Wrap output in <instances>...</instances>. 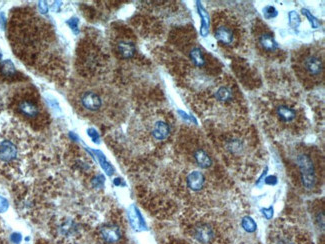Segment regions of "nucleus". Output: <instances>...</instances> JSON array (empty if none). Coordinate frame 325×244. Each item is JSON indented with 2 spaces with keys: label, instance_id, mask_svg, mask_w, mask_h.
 <instances>
[{
  "label": "nucleus",
  "instance_id": "20",
  "mask_svg": "<svg viewBox=\"0 0 325 244\" xmlns=\"http://www.w3.org/2000/svg\"><path fill=\"white\" fill-rule=\"evenodd\" d=\"M95 153L97 154V157H98V160L102 166V168L106 171V173L108 175H111L113 173V167L110 165V163H108L105 156L100 152V151H95Z\"/></svg>",
  "mask_w": 325,
  "mask_h": 244
},
{
  "label": "nucleus",
  "instance_id": "12",
  "mask_svg": "<svg viewBox=\"0 0 325 244\" xmlns=\"http://www.w3.org/2000/svg\"><path fill=\"white\" fill-rule=\"evenodd\" d=\"M59 233L62 237L67 238V239H72L77 236L78 234V229H77V224L74 223L71 220H67L63 222L60 227H59Z\"/></svg>",
  "mask_w": 325,
  "mask_h": 244
},
{
  "label": "nucleus",
  "instance_id": "14",
  "mask_svg": "<svg viewBox=\"0 0 325 244\" xmlns=\"http://www.w3.org/2000/svg\"><path fill=\"white\" fill-rule=\"evenodd\" d=\"M259 44L262 46L263 49L267 52H273L277 48V43L272 37V35L264 33L259 36Z\"/></svg>",
  "mask_w": 325,
  "mask_h": 244
},
{
  "label": "nucleus",
  "instance_id": "32",
  "mask_svg": "<svg viewBox=\"0 0 325 244\" xmlns=\"http://www.w3.org/2000/svg\"><path fill=\"white\" fill-rule=\"evenodd\" d=\"M38 7H39V10H40L41 13H46L47 10H48L47 4H46V2H44V1H40L39 4H38Z\"/></svg>",
  "mask_w": 325,
  "mask_h": 244
},
{
  "label": "nucleus",
  "instance_id": "10",
  "mask_svg": "<svg viewBox=\"0 0 325 244\" xmlns=\"http://www.w3.org/2000/svg\"><path fill=\"white\" fill-rule=\"evenodd\" d=\"M205 182H206V180H205L203 173L200 171H197V170L191 171L186 177L187 186L193 192H198V191L202 190L205 186Z\"/></svg>",
  "mask_w": 325,
  "mask_h": 244
},
{
  "label": "nucleus",
  "instance_id": "5",
  "mask_svg": "<svg viewBox=\"0 0 325 244\" xmlns=\"http://www.w3.org/2000/svg\"><path fill=\"white\" fill-rule=\"evenodd\" d=\"M18 155V148L11 140L5 139L0 142V161L3 163L13 162Z\"/></svg>",
  "mask_w": 325,
  "mask_h": 244
},
{
  "label": "nucleus",
  "instance_id": "18",
  "mask_svg": "<svg viewBox=\"0 0 325 244\" xmlns=\"http://www.w3.org/2000/svg\"><path fill=\"white\" fill-rule=\"evenodd\" d=\"M190 57L193 63L198 67H202L205 64V57L199 48H193L190 52Z\"/></svg>",
  "mask_w": 325,
  "mask_h": 244
},
{
  "label": "nucleus",
  "instance_id": "8",
  "mask_svg": "<svg viewBox=\"0 0 325 244\" xmlns=\"http://www.w3.org/2000/svg\"><path fill=\"white\" fill-rule=\"evenodd\" d=\"M80 100L82 106L90 111H96L102 105V100L100 98V96L93 91H87L83 93Z\"/></svg>",
  "mask_w": 325,
  "mask_h": 244
},
{
  "label": "nucleus",
  "instance_id": "11",
  "mask_svg": "<svg viewBox=\"0 0 325 244\" xmlns=\"http://www.w3.org/2000/svg\"><path fill=\"white\" fill-rule=\"evenodd\" d=\"M192 155H193L195 162L201 168H209L213 164L211 156L208 154V152L204 148H196L193 151Z\"/></svg>",
  "mask_w": 325,
  "mask_h": 244
},
{
  "label": "nucleus",
  "instance_id": "29",
  "mask_svg": "<svg viewBox=\"0 0 325 244\" xmlns=\"http://www.w3.org/2000/svg\"><path fill=\"white\" fill-rule=\"evenodd\" d=\"M87 133H88V135L90 136V138L92 139V141H94L95 143H98L99 141V135H98V133H97V131L95 130V129H93V128H89L88 130H87Z\"/></svg>",
  "mask_w": 325,
  "mask_h": 244
},
{
  "label": "nucleus",
  "instance_id": "2",
  "mask_svg": "<svg viewBox=\"0 0 325 244\" xmlns=\"http://www.w3.org/2000/svg\"><path fill=\"white\" fill-rule=\"evenodd\" d=\"M297 166L300 171V177L304 188L312 189L314 188L317 178L314 162L308 154H299L296 159Z\"/></svg>",
  "mask_w": 325,
  "mask_h": 244
},
{
  "label": "nucleus",
  "instance_id": "25",
  "mask_svg": "<svg viewBox=\"0 0 325 244\" xmlns=\"http://www.w3.org/2000/svg\"><path fill=\"white\" fill-rule=\"evenodd\" d=\"M78 23H79L78 18H71L67 21V24L69 25V27L74 33H78Z\"/></svg>",
  "mask_w": 325,
  "mask_h": 244
},
{
  "label": "nucleus",
  "instance_id": "9",
  "mask_svg": "<svg viewBox=\"0 0 325 244\" xmlns=\"http://www.w3.org/2000/svg\"><path fill=\"white\" fill-rule=\"evenodd\" d=\"M214 36L217 41L224 45H231L234 41L233 30L227 25H219L215 28Z\"/></svg>",
  "mask_w": 325,
  "mask_h": 244
},
{
  "label": "nucleus",
  "instance_id": "28",
  "mask_svg": "<svg viewBox=\"0 0 325 244\" xmlns=\"http://www.w3.org/2000/svg\"><path fill=\"white\" fill-rule=\"evenodd\" d=\"M8 201L2 197V196H0V213H3L5 212L7 209H8Z\"/></svg>",
  "mask_w": 325,
  "mask_h": 244
},
{
  "label": "nucleus",
  "instance_id": "1",
  "mask_svg": "<svg viewBox=\"0 0 325 244\" xmlns=\"http://www.w3.org/2000/svg\"><path fill=\"white\" fill-rule=\"evenodd\" d=\"M188 234L195 244H223L221 235L209 221H196L188 229Z\"/></svg>",
  "mask_w": 325,
  "mask_h": 244
},
{
  "label": "nucleus",
  "instance_id": "13",
  "mask_svg": "<svg viewBox=\"0 0 325 244\" xmlns=\"http://www.w3.org/2000/svg\"><path fill=\"white\" fill-rule=\"evenodd\" d=\"M169 126L163 121H158L155 123L152 129V135L157 140H164L169 135Z\"/></svg>",
  "mask_w": 325,
  "mask_h": 244
},
{
  "label": "nucleus",
  "instance_id": "21",
  "mask_svg": "<svg viewBox=\"0 0 325 244\" xmlns=\"http://www.w3.org/2000/svg\"><path fill=\"white\" fill-rule=\"evenodd\" d=\"M242 227L247 231V232H254L257 228V225L255 223V221L249 217V216H246L242 219Z\"/></svg>",
  "mask_w": 325,
  "mask_h": 244
},
{
  "label": "nucleus",
  "instance_id": "23",
  "mask_svg": "<svg viewBox=\"0 0 325 244\" xmlns=\"http://www.w3.org/2000/svg\"><path fill=\"white\" fill-rule=\"evenodd\" d=\"M199 11H200L201 16H202V18H203V20H202V29H201V34H202L203 36H205V35L207 34V32H208V16H207V14L205 13V11L203 10L202 7L199 8Z\"/></svg>",
  "mask_w": 325,
  "mask_h": 244
},
{
  "label": "nucleus",
  "instance_id": "27",
  "mask_svg": "<svg viewBox=\"0 0 325 244\" xmlns=\"http://www.w3.org/2000/svg\"><path fill=\"white\" fill-rule=\"evenodd\" d=\"M104 183V177L102 175H97L96 177L93 178V181H92V184L94 187L96 188H100Z\"/></svg>",
  "mask_w": 325,
  "mask_h": 244
},
{
  "label": "nucleus",
  "instance_id": "30",
  "mask_svg": "<svg viewBox=\"0 0 325 244\" xmlns=\"http://www.w3.org/2000/svg\"><path fill=\"white\" fill-rule=\"evenodd\" d=\"M302 11H303V13H304V14H305V15H306V16H307L309 19H310V22H311V24H312L314 27H317V26H318V22H317V20H316V19H315V18H314V17H313V16H312V15H311V14H310V13H309L307 10H304V9H303Z\"/></svg>",
  "mask_w": 325,
  "mask_h": 244
},
{
  "label": "nucleus",
  "instance_id": "26",
  "mask_svg": "<svg viewBox=\"0 0 325 244\" xmlns=\"http://www.w3.org/2000/svg\"><path fill=\"white\" fill-rule=\"evenodd\" d=\"M289 17H290V23L294 26H298L299 23H300V18L298 16L297 13H295L294 11H292L290 14H289Z\"/></svg>",
  "mask_w": 325,
  "mask_h": 244
},
{
  "label": "nucleus",
  "instance_id": "4",
  "mask_svg": "<svg viewBox=\"0 0 325 244\" xmlns=\"http://www.w3.org/2000/svg\"><path fill=\"white\" fill-rule=\"evenodd\" d=\"M99 237L103 244H120L123 233L117 224L107 223L100 227Z\"/></svg>",
  "mask_w": 325,
  "mask_h": 244
},
{
  "label": "nucleus",
  "instance_id": "16",
  "mask_svg": "<svg viewBox=\"0 0 325 244\" xmlns=\"http://www.w3.org/2000/svg\"><path fill=\"white\" fill-rule=\"evenodd\" d=\"M117 49L123 58H130L135 53L134 44L127 41H120L117 45Z\"/></svg>",
  "mask_w": 325,
  "mask_h": 244
},
{
  "label": "nucleus",
  "instance_id": "7",
  "mask_svg": "<svg viewBox=\"0 0 325 244\" xmlns=\"http://www.w3.org/2000/svg\"><path fill=\"white\" fill-rule=\"evenodd\" d=\"M18 112L27 118H35L39 115V106L30 98H22L17 103Z\"/></svg>",
  "mask_w": 325,
  "mask_h": 244
},
{
  "label": "nucleus",
  "instance_id": "24",
  "mask_svg": "<svg viewBox=\"0 0 325 244\" xmlns=\"http://www.w3.org/2000/svg\"><path fill=\"white\" fill-rule=\"evenodd\" d=\"M264 12V15H265V17L266 18H271V17H274V16H276V14H277V12H276V10L274 9V7H272V6H267V7H265V9L263 10Z\"/></svg>",
  "mask_w": 325,
  "mask_h": 244
},
{
  "label": "nucleus",
  "instance_id": "31",
  "mask_svg": "<svg viewBox=\"0 0 325 244\" xmlns=\"http://www.w3.org/2000/svg\"><path fill=\"white\" fill-rule=\"evenodd\" d=\"M21 239H22V237H21V234H19V233H13L11 235V241L15 244H19L21 242Z\"/></svg>",
  "mask_w": 325,
  "mask_h": 244
},
{
  "label": "nucleus",
  "instance_id": "3",
  "mask_svg": "<svg viewBox=\"0 0 325 244\" xmlns=\"http://www.w3.org/2000/svg\"><path fill=\"white\" fill-rule=\"evenodd\" d=\"M268 242L269 244H304L303 238L299 237L293 230L287 228L271 230Z\"/></svg>",
  "mask_w": 325,
  "mask_h": 244
},
{
  "label": "nucleus",
  "instance_id": "17",
  "mask_svg": "<svg viewBox=\"0 0 325 244\" xmlns=\"http://www.w3.org/2000/svg\"><path fill=\"white\" fill-rule=\"evenodd\" d=\"M216 99L221 102H226L232 99V90L227 86L220 87L215 94Z\"/></svg>",
  "mask_w": 325,
  "mask_h": 244
},
{
  "label": "nucleus",
  "instance_id": "15",
  "mask_svg": "<svg viewBox=\"0 0 325 244\" xmlns=\"http://www.w3.org/2000/svg\"><path fill=\"white\" fill-rule=\"evenodd\" d=\"M278 117L283 122H291L296 118V111L293 108H290L286 105H281L277 108L276 111Z\"/></svg>",
  "mask_w": 325,
  "mask_h": 244
},
{
  "label": "nucleus",
  "instance_id": "6",
  "mask_svg": "<svg viewBox=\"0 0 325 244\" xmlns=\"http://www.w3.org/2000/svg\"><path fill=\"white\" fill-rule=\"evenodd\" d=\"M303 68L309 76L318 77L323 72V62L317 55H307L303 61Z\"/></svg>",
  "mask_w": 325,
  "mask_h": 244
},
{
  "label": "nucleus",
  "instance_id": "33",
  "mask_svg": "<svg viewBox=\"0 0 325 244\" xmlns=\"http://www.w3.org/2000/svg\"><path fill=\"white\" fill-rule=\"evenodd\" d=\"M272 211H273V209L271 207H270L269 209H264L263 210V214H265L267 218H270V217L272 216Z\"/></svg>",
  "mask_w": 325,
  "mask_h": 244
},
{
  "label": "nucleus",
  "instance_id": "19",
  "mask_svg": "<svg viewBox=\"0 0 325 244\" xmlns=\"http://www.w3.org/2000/svg\"><path fill=\"white\" fill-rule=\"evenodd\" d=\"M1 72L4 76H13L16 73V69L10 60H5L1 64Z\"/></svg>",
  "mask_w": 325,
  "mask_h": 244
},
{
  "label": "nucleus",
  "instance_id": "22",
  "mask_svg": "<svg viewBox=\"0 0 325 244\" xmlns=\"http://www.w3.org/2000/svg\"><path fill=\"white\" fill-rule=\"evenodd\" d=\"M130 221L132 223V225L135 227V228H141L142 225H143V221L141 219V216L140 214L138 213L137 210H135L134 212L132 211L130 213Z\"/></svg>",
  "mask_w": 325,
  "mask_h": 244
}]
</instances>
